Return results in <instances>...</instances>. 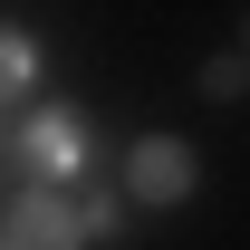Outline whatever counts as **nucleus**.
Instances as JSON below:
<instances>
[{"mask_svg": "<svg viewBox=\"0 0 250 250\" xmlns=\"http://www.w3.org/2000/svg\"><path fill=\"white\" fill-rule=\"evenodd\" d=\"M125 192H135V202H183V192H192V145L145 135V145L125 154Z\"/></svg>", "mask_w": 250, "mask_h": 250, "instance_id": "nucleus-2", "label": "nucleus"}, {"mask_svg": "<svg viewBox=\"0 0 250 250\" xmlns=\"http://www.w3.org/2000/svg\"><path fill=\"white\" fill-rule=\"evenodd\" d=\"M20 154H29L39 173L58 183V173H77V125H67V116H39L29 135H20Z\"/></svg>", "mask_w": 250, "mask_h": 250, "instance_id": "nucleus-3", "label": "nucleus"}, {"mask_svg": "<svg viewBox=\"0 0 250 250\" xmlns=\"http://www.w3.org/2000/svg\"><path fill=\"white\" fill-rule=\"evenodd\" d=\"M77 241H87V221H77V202H58V192H20L10 221H0V250H77Z\"/></svg>", "mask_w": 250, "mask_h": 250, "instance_id": "nucleus-1", "label": "nucleus"}, {"mask_svg": "<svg viewBox=\"0 0 250 250\" xmlns=\"http://www.w3.org/2000/svg\"><path fill=\"white\" fill-rule=\"evenodd\" d=\"M20 87H29V39L0 29V96H20Z\"/></svg>", "mask_w": 250, "mask_h": 250, "instance_id": "nucleus-4", "label": "nucleus"}, {"mask_svg": "<svg viewBox=\"0 0 250 250\" xmlns=\"http://www.w3.org/2000/svg\"><path fill=\"white\" fill-rule=\"evenodd\" d=\"M241 77H250V58H212L202 67V96H241Z\"/></svg>", "mask_w": 250, "mask_h": 250, "instance_id": "nucleus-5", "label": "nucleus"}, {"mask_svg": "<svg viewBox=\"0 0 250 250\" xmlns=\"http://www.w3.org/2000/svg\"><path fill=\"white\" fill-rule=\"evenodd\" d=\"M77 221H87V231H116L125 202H116V192H87V202H77Z\"/></svg>", "mask_w": 250, "mask_h": 250, "instance_id": "nucleus-6", "label": "nucleus"}]
</instances>
